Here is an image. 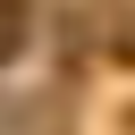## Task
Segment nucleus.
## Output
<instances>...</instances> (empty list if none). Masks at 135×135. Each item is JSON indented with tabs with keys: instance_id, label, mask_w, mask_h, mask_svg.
Listing matches in <instances>:
<instances>
[{
	"instance_id": "nucleus-1",
	"label": "nucleus",
	"mask_w": 135,
	"mask_h": 135,
	"mask_svg": "<svg viewBox=\"0 0 135 135\" xmlns=\"http://www.w3.org/2000/svg\"><path fill=\"white\" fill-rule=\"evenodd\" d=\"M25 42V0H0V59Z\"/></svg>"
}]
</instances>
